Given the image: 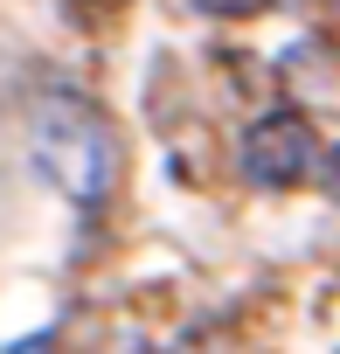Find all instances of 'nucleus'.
I'll use <instances>...</instances> for the list:
<instances>
[{"instance_id":"f03ea898","label":"nucleus","mask_w":340,"mask_h":354,"mask_svg":"<svg viewBox=\"0 0 340 354\" xmlns=\"http://www.w3.org/2000/svg\"><path fill=\"white\" fill-rule=\"evenodd\" d=\"M312 167H319V132H312L305 111L278 104V111L250 118V132H243V174H250V188H271V195L278 188H299Z\"/></svg>"},{"instance_id":"f257e3e1","label":"nucleus","mask_w":340,"mask_h":354,"mask_svg":"<svg viewBox=\"0 0 340 354\" xmlns=\"http://www.w3.org/2000/svg\"><path fill=\"white\" fill-rule=\"evenodd\" d=\"M28 160L35 174L63 195V202H84L97 209L118 181V139H111V118L77 97V91H56L28 111Z\"/></svg>"},{"instance_id":"7ed1b4c3","label":"nucleus","mask_w":340,"mask_h":354,"mask_svg":"<svg viewBox=\"0 0 340 354\" xmlns=\"http://www.w3.org/2000/svg\"><path fill=\"white\" fill-rule=\"evenodd\" d=\"M202 15H257V8H271V0H195Z\"/></svg>"},{"instance_id":"20e7f679","label":"nucleus","mask_w":340,"mask_h":354,"mask_svg":"<svg viewBox=\"0 0 340 354\" xmlns=\"http://www.w3.org/2000/svg\"><path fill=\"white\" fill-rule=\"evenodd\" d=\"M326 188H333V202H340V146H333V160H326Z\"/></svg>"}]
</instances>
